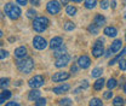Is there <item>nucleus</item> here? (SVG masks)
<instances>
[{"instance_id":"obj_1","label":"nucleus","mask_w":126,"mask_h":106,"mask_svg":"<svg viewBox=\"0 0 126 106\" xmlns=\"http://www.w3.org/2000/svg\"><path fill=\"white\" fill-rule=\"evenodd\" d=\"M17 69L22 74H29L34 69V60L32 58H22V60L17 61Z\"/></svg>"},{"instance_id":"obj_2","label":"nucleus","mask_w":126,"mask_h":106,"mask_svg":"<svg viewBox=\"0 0 126 106\" xmlns=\"http://www.w3.org/2000/svg\"><path fill=\"white\" fill-rule=\"evenodd\" d=\"M48 24H50V21L46 17H38L33 22V29L36 33H43L47 29Z\"/></svg>"},{"instance_id":"obj_3","label":"nucleus","mask_w":126,"mask_h":106,"mask_svg":"<svg viewBox=\"0 0 126 106\" xmlns=\"http://www.w3.org/2000/svg\"><path fill=\"white\" fill-rule=\"evenodd\" d=\"M4 10H5L6 15L9 16V18H10V19H12V21L18 19V18H19V16H21V9H19L17 5H14V4H11V2L6 4Z\"/></svg>"},{"instance_id":"obj_4","label":"nucleus","mask_w":126,"mask_h":106,"mask_svg":"<svg viewBox=\"0 0 126 106\" xmlns=\"http://www.w3.org/2000/svg\"><path fill=\"white\" fill-rule=\"evenodd\" d=\"M46 10H47V12H48L50 15H57V13L61 11V5H60L58 1L52 0V1L47 2Z\"/></svg>"},{"instance_id":"obj_5","label":"nucleus","mask_w":126,"mask_h":106,"mask_svg":"<svg viewBox=\"0 0 126 106\" xmlns=\"http://www.w3.org/2000/svg\"><path fill=\"white\" fill-rule=\"evenodd\" d=\"M44 83H45V80H44V77L41 75H36L34 77H32L29 80V82H28V84L31 86L32 88H39V87L44 86Z\"/></svg>"},{"instance_id":"obj_6","label":"nucleus","mask_w":126,"mask_h":106,"mask_svg":"<svg viewBox=\"0 0 126 106\" xmlns=\"http://www.w3.org/2000/svg\"><path fill=\"white\" fill-rule=\"evenodd\" d=\"M103 52H104L103 51V40H97L92 47V56L98 58L103 54Z\"/></svg>"},{"instance_id":"obj_7","label":"nucleus","mask_w":126,"mask_h":106,"mask_svg":"<svg viewBox=\"0 0 126 106\" xmlns=\"http://www.w3.org/2000/svg\"><path fill=\"white\" fill-rule=\"evenodd\" d=\"M33 46H34V48L41 51V49H45L47 47V42L44 37H41V36H35V37L33 39Z\"/></svg>"},{"instance_id":"obj_8","label":"nucleus","mask_w":126,"mask_h":106,"mask_svg":"<svg viewBox=\"0 0 126 106\" xmlns=\"http://www.w3.org/2000/svg\"><path fill=\"white\" fill-rule=\"evenodd\" d=\"M70 60V56L69 54H63L61 57H58V58H56V63H55V66L56 68H63V66H65L68 63Z\"/></svg>"},{"instance_id":"obj_9","label":"nucleus","mask_w":126,"mask_h":106,"mask_svg":"<svg viewBox=\"0 0 126 106\" xmlns=\"http://www.w3.org/2000/svg\"><path fill=\"white\" fill-rule=\"evenodd\" d=\"M69 76L70 75L68 72H64V71H62V72H56L55 75L52 76V81L53 82H63V81L68 80Z\"/></svg>"},{"instance_id":"obj_10","label":"nucleus","mask_w":126,"mask_h":106,"mask_svg":"<svg viewBox=\"0 0 126 106\" xmlns=\"http://www.w3.org/2000/svg\"><path fill=\"white\" fill-rule=\"evenodd\" d=\"M78 65L80 68H82V69H87L91 65V60H90V58L87 56H81V57H79L78 59Z\"/></svg>"},{"instance_id":"obj_11","label":"nucleus","mask_w":126,"mask_h":106,"mask_svg":"<svg viewBox=\"0 0 126 106\" xmlns=\"http://www.w3.org/2000/svg\"><path fill=\"white\" fill-rule=\"evenodd\" d=\"M63 45V39L61 36H55L51 41H50V48L51 49H56L58 47H61Z\"/></svg>"},{"instance_id":"obj_12","label":"nucleus","mask_w":126,"mask_h":106,"mask_svg":"<svg viewBox=\"0 0 126 106\" xmlns=\"http://www.w3.org/2000/svg\"><path fill=\"white\" fill-rule=\"evenodd\" d=\"M15 57L18 59H22V58H26L27 57V48L24 46H21L18 48L15 49Z\"/></svg>"},{"instance_id":"obj_13","label":"nucleus","mask_w":126,"mask_h":106,"mask_svg":"<svg viewBox=\"0 0 126 106\" xmlns=\"http://www.w3.org/2000/svg\"><path fill=\"white\" fill-rule=\"evenodd\" d=\"M69 89H70V86L67 84V83H64V84H61V86H58V87H55V88H53V93H55V94H62V93L68 92Z\"/></svg>"},{"instance_id":"obj_14","label":"nucleus","mask_w":126,"mask_h":106,"mask_svg":"<svg viewBox=\"0 0 126 106\" xmlns=\"http://www.w3.org/2000/svg\"><path fill=\"white\" fill-rule=\"evenodd\" d=\"M121 46H123L121 40H115V41L111 44V46H110V48H109L111 54H113V53H116L118 51H120V49H121Z\"/></svg>"},{"instance_id":"obj_15","label":"nucleus","mask_w":126,"mask_h":106,"mask_svg":"<svg viewBox=\"0 0 126 106\" xmlns=\"http://www.w3.org/2000/svg\"><path fill=\"white\" fill-rule=\"evenodd\" d=\"M40 98V92L38 91L36 88H33V91L29 92V94H28V99L31 100V101H35L36 99H39Z\"/></svg>"},{"instance_id":"obj_16","label":"nucleus","mask_w":126,"mask_h":106,"mask_svg":"<svg viewBox=\"0 0 126 106\" xmlns=\"http://www.w3.org/2000/svg\"><path fill=\"white\" fill-rule=\"evenodd\" d=\"M94 23L96 24V25H98V27H103V25L106 24V18H104V16L96 15V16H94Z\"/></svg>"},{"instance_id":"obj_17","label":"nucleus","mask_w":126,"mask_h":106,"mask_svg":"<svg viewBox=\"0 0 126 106\" xmlns=\"http://www.w3.org/2000/svg\"><path fill=\"white\" fill-rule=\"evenodd\" d=\"M104 34H106L107 36H109V37H115V36L118 35V30H116V28H114V27H107V28L104 29Z\"/></svg>"},{"instance_id":"obj_18","label":"nucleus","mask_w":126,"mask_h":106,"mask_svg":"<svg viewBox=\"0 0 126 106\" xmlns=\"http://www.w3.org/2000/svg\"><path fill=\"white\" fill-rule=\"evenodd\" d=\"M10 98H11V92L7 91V89H4L0 94V104H4L5 100H7Z\"/></svg>"},{"instance_id":"obj_19","label":"nucleus","mask_w":126,"mask_h":106,"mask_svg":"<svg viewBox=\"0 0 126 106\" xmlns=\"http://www.w3.org/2000/svg\"><path fill=\"white\" fill-rule=\"evenodd\" d=\"M125 54H126V48H124V49H123V52H121L120 54H118L116 57H114V58H113V59L109 61V65L111 66V65H114L115 63H119V60H120V59H121V58H123Z\"/></svg>"},{"instance_id":"obj_20","label":"nucleus","mask_w":126,"mask_h":106,"mask_svg":"<svg viewBox=\"0 0 126 106\" xmlns=\"http://www.w3.org/2000/svg\"><path fill=\"white\" fill-rule=\"evenodd\" d=\"M104 80L103 78H98L96 82H94V88L96 89V91H101L102 88H103V86H104Z\"/></svg>"},{"instance_id":"obj_21","label":"nucleus","mask_w":126,"mask_h":106,"mask_svg":"<svg viewBox=\"0 0 126 106\" xmlns=\"http://www.w3.org/2000/svg\"><path fill=\"white\" fill-rule=\"evenodd\" d=\"M63 54H65V47L64 46H61V47H58V48H56L55 49V53H53V56L56 57V58H58V57H61Z\"/></svg>"},{"instance_id":"obj_22","label":"nucleus","mask_w":126,"mask_h":106,"mask_svg":"<svg viewBox=\"0 0 126 106\" xmlns=\"http://www.w3.org/2000/svg\"><path fill=\"white\" fill-rule=\"evenodd\" d=\"M65 12L68 16H75L77 15V7L73 6V5H68L67 9H65Z\"/></svg>"},{"instance_id":"obj_23","label":"nucleus","mask_w":126,"mask_h":106,"mask_svg":"<svg viewBox=\"0 0 126 106\" xmlns=\"http://www.w3.org/2000/svg\"><path fill=\"white\" fill-rule=\"evenodd\" d=\"M98 28H99V27L96 25V24L94 23V24H90V25H89L87 30H89L90 34H92V35H97V34H98Z\"/></svg>"},{"instance_id":"obj_24","label":"nucleus","mask_w":126,"mask_h":106,"mask_svg":"<svg viewBox=\"0 0 126 106\" xmlns=\"http://www.w3.org/2000/svg\"><path fill=\"white\" fill-rule=\"evenodd\" d=\"M97 5V0H85V7L91 10Z\"/></svg>"},{"instance_id":"obj_25","label":"nucleus","mask_w":126,"mask_h":106,"mask_svg":"<svg viewBox=\"0 0 126 106\" xmlns=\"http://www.w3.org/2000/svg\"><path fill=\"white\" fill-rule=\"evenodd\" d=\"M102 72H103L102 68H94L92 70V72H91V76L92 77H99V76H102Z\"/></svg>"},{"instance_id":"obj_26","label":"nucleus","mask_w":126,"mask_h":106,"mask_svg":"<svg viewBox=\"0 0 126 106\" xmlns=\"http://www.w3.org/2000/svg\"><path fill=\"white\" fill-rule=\"evenodd\" d=\"M91 106H102L103 105V103H102V100L101 99H98V98H92L91 100H90V103H89Z\"/></svg>"},{"instance_id":"obj_27","label":"nucleus","mask_w":126,"mask_h":106,"mask_svg":"<svg viewBox=\"0 0 126 106\" xmlns=\"http://www.w3.org/2000/svg\"><path fill=\"white\" fill-rule=\"evenodd\" d=\"M116 84H118V82H116V80H115V78H110L109 81L107 82V87H108L109 89L115 88V87H116Z\"/></svg>"},{"instance_id":"obj_28","label":"nucleus","mask_w":126,"mask_h":106,"mask_svg":"<svg viewBox=\"0 0 126 106\" xmlns=\"http://www.w3.org/2000/svg\"><path fill=\"white\" fill-rule=\"evenodd\" d=\"M74 28H75V25H74L73 22H65V24H64V30L72 31Z\"/></svg>"},{"instance_id":"obj_29","label":"nucleus","mask_w":126,"mask_h":106,"mask_svg":"<svg viewBox=\"0 0 126 106\" xmlns=\"http://www.w3.org/2000/svg\"><path fill=\"white\" fill-rule=\"evenodd\" d=\"M123 104H124V99H123L121 96H116V98H114V100H113V105L119 106V105H123Z\"/></svg>"},{"instance_id":"obj_30","label":"nucleus","mask_w":126,"mask_h":106,"mask_svg":"<svg viewBox=\"0 0 126 106\" xmlns=\"http://www.w3.org/2000/svg\"><path fill=\"white\" fill-rule=\"evenodd\" d=\"M46 104V99L45 98H39L35 100V105L36 106H41V105H45Z\"/></svg>"},{"instance_id":"obj_31","label":"nucleus","mask_w":126,"mask_h":106,"mask_svg":"<svg viewBox=\"0 0 126 106\" xmlns=\"http://www.w3.org/2000/svg\"><path fill=\"white\" fill-rule=\"evenodd\" d=\"M58 104H60V105H72L73 103H72V100H70V99L65 98V99H62V100H60V101H58Z\"/></svg>"},{"instance_id":"obj_32","label":"nucleus","mask_w":126,"mask_h":106,"mask_svg":"<svg viewBox=\"0 0 126 106\" xmlns=\"http://www.w3.org/2000/svg\"><path fill=\"white\" fill-rule=\"evenodd\" d=\"M109 7V0H101V9L107 10Z\"/></svg>"},{"instance_id":"obj_33","label":"nucleus","mask_w":126,"mask_h":106,"mask_svg":"<svg viewBox=\"0 0 126 106\" xmlns=\"http://www.w3.org/2000/svg\"><path fill=\"white\" fill-rule=\"evenodd\" d=\"M119 68H120V70L125 71L126 70V59H120V60H119Z\"/></svg>"},{"instance_id":"obj_34","label":"nucleus","mask_w":126,"mask_h":106,"mask_svg":"<svg viewBox=\"0 0 126 106\" xmlns=\"http://www.w3.org/2000/svg\"><path fill=\"white\" fill-rule=\"evenodd\" d=\"M9 82H10V80L9 78H1V87L4 88V87H6V86H9Z\"/></svg>"},{"instance_id":"obj_35","label":"nucleus","mask_w":126,"mask_h":106,"mask_svg":"<svg viewBox=\"0 0 126 106\" xmlns=\"http://www.w3.org/2000/svg\"><path fill=\"white\" fill-rule=\"evenodd\" d=\"M36 15V12L34 11V10H28L27 11V16H28V18H34Z\"/></svg>"},{"instance_id":"obj_36","label":"nucleus","mask_w":126,"mask_h":106,"mask_svg":"<svg viewBox=\"0 0 126 106\" xmlns=\"http://www.w3.org/2000/svg\"><path fill=\"white\" fill-rule=\"evenodd\" d=\"M7 56H9V52H7V51H5V49H1L0 58H1V59H5V58H7Z\"/></svg>"},{"instance_id":"obj_37","label":"nucleus","mask_w":126,"mask_h":106,"mask_svg":"<svg viewBox=\"0 0 126 106\" xmlns=\"http://www.w3.org/2000/svg\"><path fill=\"white\" fill-rule=\"evenodd\" d=\"M103 96H104V99H110V98H111V96H113V92H110V91L106 92V93H104V95H103Z\"/></svg>"},{"instance_id":"obj_38","label":"nucleus","mask_w":126,"mask_h":106,"mask_svg":"<svg viewBox=\"0 0 126 106\" xmlns=\"http://www.w3.org/2000/svg\"><path fill=\"white\" fill-rule=\"evenodd\" d=\"M87 87H89V82H87L86 80L82 81V83H81V88H82V89H86Z\"/></svg>"},{"instance_id":"obj_39","label":"nucleus","mask_w":126,"mask_h":106,"mask_svg":"<svg viewBox=\"0 0 126 106\" xmlns=\"http://www.w3.org/2000/svg\"><path fill=\"white\" fill-rule=\"evenodd\" d=\"M29 1H31L32 5H34V6H39L40 5V1L39 0H29Z\"/></svg>"},{"instance_id":"obj_40","label":"nucleus","mask_w":126,"mask_h":106,"mask_svg":"<svg viewBox=\"0 0 126 106\" xmlns=\"http://www.w3.org/2000/svg\"><path fill=\"white\" fill-rule=\"evenodd\" d=\"M16 1H17L18 5H23V6H24V5H27V1H28V0H16Z\"/></svg>"},{"instance_id":"obj_41","label":"nucleus","mask_w":126,"mask_h":106,"mask_svg":"<svg viewBox=\"0 0 126 106\" xmlns=\"http://www.w3.org/2000/svg\"><path fill=\"white\" fill-rule=\"evenodd\" d=\"M70 71H72V72H77V71H78V66H77L75 64H73L72 68H70Z\"/></svg>"},{"instance_id":"obj_42","label":"nucleus","mask_w":126,"mask_h":106,"mask_svg":"<svg viewBox=\"0 0 126 106\" xmlns=\"http://www.w3.org/2000/svg\"><path fill=\"white\" fill-rule=\"evenodd\" d=\"M18 105H19L18 103H14V101H12V103H9V104H7V106H18Z\"/></svg>"},{"instance_id":"obj_43","label":"nucleus","mask_w":126,"mask_h":106,"mask_svg":"<svg viewBox=\"0 0 126 106\" xmlns=\"http://www.w3.org/2000/svg\"><path fill=\"white\" fill-rule=\"evenodd\" d=\"M111 7H113V9H115V7H116V1H115V0H113V1H111Z\"/></svg>"},{"instance_id":"obj_44","label":"nucleus","mask_w":126,"mask_h":106,"mask_svg":"<svg viewBox=\"0 0 126 106\" xmlns=\"http://www.w3.org/2000/svg\"><path fill=\"white\" fill-rule=\"evenodd\" d=\"M68 1L69 0H61V2H62L63 5H68Z\"/></svg>"},{"instance_id":"obj_45","label":"nucleus","mask_w":126,"mask_h":106,"mask_svg":"<svg viewBox=\"0 0 126 106\" xmlns=\"http://www.w3.org/2000/svg\"><path fill=\"white\" fill-rule=\"evenodd\" d=\"M73 1H75V2H80V1H82V0H73Z\"/></svg>"},{"instance_id":"obj_46","label":"nucleus","mask_w":126,"mask_h":106,"mask_svg":"<svg viewBox=\"0 0 126 106\" xmlns=\"http://www.w3.org/2000/svg\"><path fill=\"white\" fill-rule=\"evenodd\" d=\"M124 92H125V93H126V84H125V86H124Z\"/></svg>"},{"instance_id":"obj_47","label":"nucleus","mask_w":126,"mask_h":106,"mask_svg":"<svg viewBox=\"0 0 126 106\" xmlns=\"http://www.w3.org/2000/svg\"><path fill=\"white\" fill-rule=\"evenodd\" d=\"M125 18H126V16H125Z\"/></svg>"}]
</instances>
